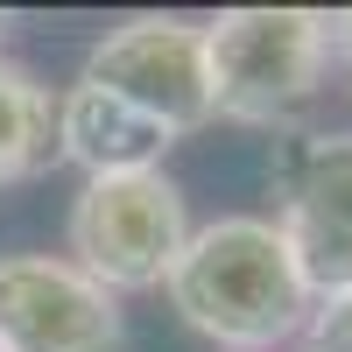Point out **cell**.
<instances>
[{
	"label": "cell",
	"mask_w": 352,
	"mask_h": 352,
	"mask_svg": "<svg viewBox=\"0 0 352 352\" xmlns=\"http://www.w3.org/2000/svg\"><path fill=\"white\" fill-rule=\"evenodd\" d=\"M169 303L190 331L226 352H275L310 324V282L282 232L254 212H232L212 226H190L184 254L169 268Z\"/></svg>",
	"instance_id": "1"
},
{
	"label": "cell",
	"mask_w": 352,
	"mask_h": 352,
	"mask_svg": "<svg viewBox=\"0 0 352 352\" xmlns=\"http://www.w3.org/2000/svg\"><path fill=\"white\" fill-rule=\"evenodd\" d=\"M324 14L317 8H226L204 21V78L212 120L275 127L324 85Z\"/></svg>",
	"instance_id": "2"
},
{
	"label": "cell",
	"mask_w": 352,
	"mask_h": 352,
	"mask_svg": "<svg viewBox=\"0 0 352 352\" xmlns=\"http://www.w3.org/2000/svg\"><path fill=\"white\" fill-rule=\"evenodd\" d=\"M190 240V204L176 190L169 169L141 176H85L64 219V261L85 268L106 296H134V289H162L176 254Z\"/></svg>",
	"instance_id": "3"
},
{
	"label": "cell",
	"mask_w": 352,
	"mask_h": 352,
	"mask_svg": "<svg viewBox=\"0 0 352 352\" xmlns=\"http://www.w3.org/2000/svg\"><path fill=\"white\" fill-rule=\"evenodd\" d=\"M268 190H275V232L296 254L310 296L352 289V134L303 127L282 134L268 155Z\"/></svg>",
	"instance_id": "4"
},
{
	"label": "cell",
	"mask_w": 352,
	"mask_h": 352,
	"mask_svg": "<svg viewBox=\"0 0 352 352\" xmlns=\"http://www.w3.org/2000/svg\"><path fill=\"white\" fill-rule=\"evenodd\" d=\"M78 85L127 99L134 113H148L155 127H169L176 141L212 127V78H204V28L176 21V14H134L120 28L85 50Z\"/></svg>",
	"instance_id": "5"
},
{
	"label": "cell",
	"mask_w": 352,
	"mask_h": 352,
	"mask_svg": "<svg viewBox=\"0 0 352 352\" xmlns=\"http://www.w3.org/2000/svg\"><path fill=\"white\" fill-rule=\"evenodd\" d=\"M120 296L64 254L0 261V352H120Z\"/></svg>",
	"instance_id": "6"
},
{
	"label": "cell",
	"mask_w": 352,
	"mask_h": 352,
	"mask_svg": "<svg viewBox=\"0 0 352 352\" xmlns=\"http://www.w3.org/2000/svg\"><path fill=\"white\" fill-rule=\"evenodd\" d=\"M169 148H176L169 127H155L148 113H134L127 99L99 92V85H71V92H56V155L78 162L85 176H141V169H162Z\"/></svg>",
	"instance_id": "7"
},
{
	"label": "cell",
	"mask_w": 352,
	"mask_h": 352,
	"mask_svg": "<svg viewBox=\"0 0 352 352\" xmlns=\"http://www.w3.org/2000/svg\"><path fill=\"white\" fill-rule=\"evenodd\" d=\"M50 162H64L56 155V92L28 64L0 56V190L43 176Z\"/></svg>",
	"instance_id": "8"
},
{
	"label": "cell",
	"mask_w": 352,
	"mask_h": 352,
	"mask_svg": "<svg viewBox=\"0 0 352 352\" xmlns=\"http://www.w3.org/2000/svg\"><path fill=\"white\" fill-rule=\"evenodd\" d=\"M303 352H352V289H331V296L310 303Z\"/></svg>",
	"instance_id": "9"
},
{
	"label": "cell",
	"mask_w": 352,
	"mask_h": 352,
	"mask_svg": "<svg viewBox=\"0 0 352 352\" xmlns=\"http://www.w3.org/2000/svg\"><path fill=\"white\" fill-rule=\"evenodd\" d=\"M324 50H331V64H345V71H352V8L324 14Z\"/></svg>",
	"instance_id": "10"
},
{
	"label": "cell",
	"mask_w": 352,
	"mask_h": 352,
	"mask_svg": "<svg viewBox=\"0 0 352 352\" xmlns=\"http://www.w3.org/2000/svg\"><path fill=\"white\" fill-rule=\"evenodd\" d=\"M8 28H14V14H8V8H0V43H8Z\"/></svg>",
	"instance_id": "11"
}]
</instances>
